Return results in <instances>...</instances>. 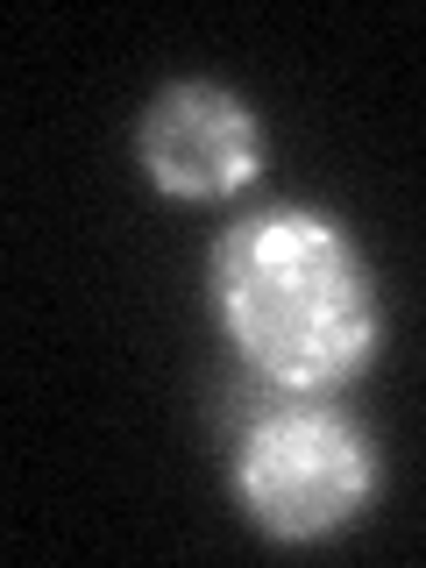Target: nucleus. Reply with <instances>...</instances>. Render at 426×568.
I'll return each mask as SVG.
<instances>
[{
	"instance_id": "obj_1",
	"label": "nucleus",
	"mask_w": 426,
	"mask_h": 568,
	"mask_svg": "<svg viewBox=\"0 0 426 568\" xmlns=\"http://www.w3.org/2000/svg\"><path fill=\"white\" fill-rule=\"evenodd\" d=\"M206 306L271 398H334L384 348V284L363 242L306 200L256 206L213 235Z\"/></svg>"
},
{
	"instance_id": "obj_3",
	"label": "nucleus",
	"mask_w": 426,
	"mask_h": 568,
	"mask_svg": "<svg viewBox=\"0 0 426 568\" xmlns=\"http://www.w3.org/2000/svg\"><path fill=\"white\" fill-rule=\"evenodd\" d=\"M135 164L150 192L178 206H221L248 192L271 164V129L256 100L221 79H171L142 100L135 121Z\"/></svg>"
},
{
	"instance_id": "obj_2",
	"label": "nucleus",
	"mask_w": 426,
	"mask_h": 568,
	"mask_svg": "<svg viewBox=\"0 0 426 568\" xmlns=\"http://www.w3.org/2000/svg\"><path fill=\"white\" fill-rule=\"evenodd\" d=\"M242 519L271 547H320L369 519L384 497V455L369 426L334 398H271L242 419L227 455Z\"/></svg>"
}]
</instances>
